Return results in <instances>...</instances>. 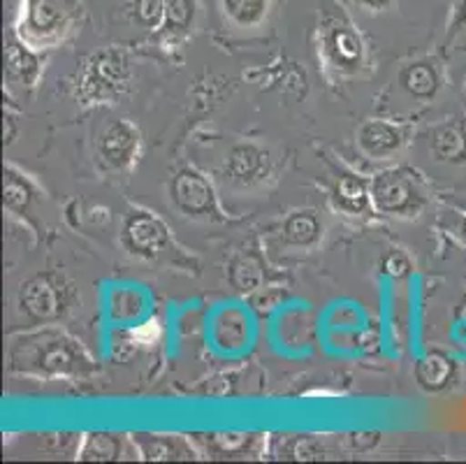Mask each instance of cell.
Segmentation results:
<instances>
[{
  "instance_id": "4",
  "label": "cell",
  "mask_w": 466,
  "mask_h": 464,
  "mask_svg": "<svg viewBox=\"0 0 466 464\" xmlns=\"http://www.w3.org/2000/svg\"><path fill=\"white\" fill-rule=\"evenodd\" d=\"M362 5H370V7H385L390 0H360Z\"/></svg>"
},
{
  "instance_id": "2",
  "label": "cell",
  "mask_w": 466,
  "mask_h": 464,
  "mask_svg": "<svg viewBox=\"0 0 466 464\" xmlns=\"http://www.w3.org/2000/svg\"><path fill=\"white\" fill-rule=\"evenodd\" d=\"M223 10L235 24L253 26L265 19L269 0H223Z\"/></svg>"
},
{
  "instance_id": "3",
  "label": "cell",
  "mask_w": 466,
  "mask_h": 464,
  "mask_svg": "<svg viewBox=\"0 0 466 464\" xmlns=\"http://www.w3.org/2000/svg\"><path fill=\"white\" fill-rule=\"evenodd\" d=\"M457 21L466 26V0H460V3H457Z\"/></svg>"
},
{
  "instance_id": "1",
  "label": "cell",
  "mask_w": 466,
  "mask_h": 464,
  "mask_svg": "<svg viewBox=\"0 0 466 464\" xmlns=\"http://www.w3.org/2000/svg\"><path fill=\"white\" fill-rule=\"evenodd\" d=\"M70 16V0H24L21 31L33 40H56L67 31Z\"/></svg>"
}]
</instances>
